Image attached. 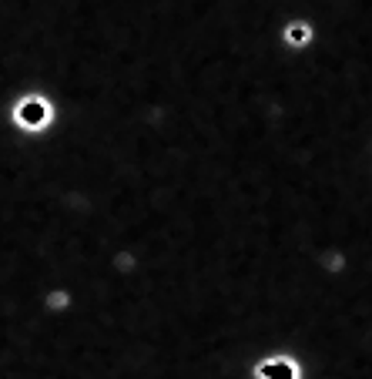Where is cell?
<instances>
[{"instance_id":"cell-1","label":"cell","mask_w":372,"mask_h":379,"mask_svg":"<svg viewBox=\"0 0 372 379\" xmlns=\"http://www.w3.org/2000/svg\"><path fill=\"white\" fill-rule=\"evenodd\" d=\"M54 121V104L44 95H24L14 104V124L20 131H44L47 124Z\"/></svg>"},{"instance_id":"cell-2","label":"cell","mask_w":372,"mask_h":379,"mask_svg":"<svg viewBox=\"0 0 372 379\" xmlns=\"http://www.w3.org/2000/svg\"><path fill=\"white\" fill-rule=\"evenodd\" d=\"M255 376L259 379H302V369L292 356H272L255 366Z\"/></svg>"},{"instance_id":"cell-3","label":"cell","mask_w":372,"mask_h":379,"mask_svg":"<svg viewBox=\"0 0 372 379\" xmlns=\"http://www.w3.org/2000/svg\"><path fill=\"white\" fill-rule=\"evenodd\" d=\"M312 40V24H305V20H292L289 27H285V44H292V47H305Z\"/></svg>"},{"instance_id":"cell-4","label":"cell","mask_w":372,"mask_h":379,"mask_svg":"<svg viewBox=\"0 0 372 379\" xmlns=\"http://www.w3.org/2000/svg\"><path fill=\"white\" fill-rule=\"evenodd\" d=\"M47 305H51V309H64V305H71V296H67V292H51V296H47Z\"/></svg>"}]
</instances>
